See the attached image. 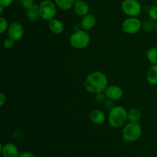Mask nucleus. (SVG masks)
Instances as JSON below:
<instances>
[{
  "label": "nucleus",
  "instance_id": "f257e3e1",
  "mask_svg": "<svg viewBox=\"0 0 157 157\" xmlns=\"http://www.w3.org/2000/svg\"><path fill=\"white\" fill-rule=\"evenodd\" d=\"M84 86L89 93L96 94L101 92H104L108 86V80L105 74L100 71H96L86 77Z\"/></svg>",
  "mask_w": 157,
  "mask_h": 157
},
{
  "label": "nucleus",
  "instance_id": "f03ea898",
  "mask_svg": "<svg viewBox=\"0 0 157 157\" xmlns=\"http://www.w3.org/2000/svg\"><path fill=\"white\" fill-rule=\"evenodd\" d=\"M107 121L113 128H121L126 124L127 119V111L122 106H115L109 110Z\"/></svg>",
  "mask_w": 157,
  "mask_h": 157
},
{
  "label": "nucleus",
  "instance_id": "7ed1b4c3",
  "mask_svg": "<svg viewBox=\"0 0 157 157\" xmlns=\"http://www.w3.org/2000/svg\"><path fill=\"white\" fill-rule=\"evenodd\" d=\"M143 129L139 122H129L124 126L122 137L127 143H134L140 138Z\"/></svg>",
  "mask_w": 157,
  "mask_h": 157
},
{
  "label": "nucleus",
  "instance_id": "20e7f679",
  "mask_svg": "<svg viewBox=\"0 0 157 157\" xmlns=\"http://www.w3.org/2000/svg\"><path fill=\"white\" fill-rule=\"evenodd\" d=\"M69 42L74 48L82 50L90 44V35L87 31L79 29L71 35Z\"/></svg>",
  "mask_w": 157,
  "mask_h": 157
},
{
  "label": "nucleus",
  "instance_id": "39448f33",
  "mask_svg": "<svg viewBox=\"0 0 157 157\" xmlns=\"http://www.w3.org/2000/svg\"><path fill=\"white\" fill-rule=\"evenodd\" d=\"M38 7L40 18L48 21L55 18L57 14V6L55 2L52 0H43L38 5Z\"/></svg>",
  "mask_w": 157,
  "mask_h": 157
},
{
  "label": "nucleus",
  "instance_id": "423d86ee",
  "mask_svg": "<svg viewBox=\"0 0 157 157\" xmlns=\"http://www.w3.org/2000/svg\"><path fill=\"white\" fill-rule=\"evenodd\" d=\"M121 9L129 17H136L141 13L142 6L137 0H124L121 3Z\"/></svg>",
  "mask_w": 157,
  "mask_h": 157
},
{
  "label": "nucleus",
  "instance_id": "0eeeda50",
  "mask_svg": "<svg viewBox=\"0 0 157 157\" xmlns=\"http://www.w3.org/2000/svg\"><path fill=\"white\" fill-rule=\"evenodd\" d=\"M143 23L136 17H129L122 23V29L125 33L134 35L139 32L142 28Z\"/></svg>",
  "mask_w": 157,
  "mask_h": 157
},
{
  "label": "nucleus",
  "instance_id": "6e6552de",
  "mask_svg": "<svg viewBox=\"0 0 157 157\" xmlns=\"http://www.w3.org/2000/svg\"><path fill=\"white\" fill-rule=\"evenodd\" d=\"M24 27L18 21H14L9 25V29L7 31L9 38H12L15 41H20L24 35Z\"/></svg>",
  "mask_w": 157,
  "mask_h": 157
},
{
  "label": "nucleus",
  "instance_id": "1a4fd4ad",
  "mask_svg": "<svg viewBox=\"0 0 157 157\" xmlns=\"http://www.w3.org/2000/svg\"><path fill=\"white\" fill-rule=\"evenodd\" d=\"M104 94H105L107 99L115 101L122 98L124 92H123V90L119 86L110 85L107 86L106 90H104Z\"/></svg>",
  "mask_w": 157,
  "mask_h": 157
},
{
  "label": "nucleus",
  "instance_id": "9d476101",
  "mask_svg": "<svg viewBox=\"0 0 157 157\" xmlns=\"http://www.w3.org/2000/svg\"><path fill=\"white\" fill-rule=\"evenodd\" d=\"M1 153L3 157H18L20 155L17 146L12 143L1 144Z\"/></svg>",
  "mask_w": 157,
  "mask_h": 157
},
{
  "label": "nucleus",
  "instance_id": "9b49d317",
  "mask_svg": "<svg viewBox=\"0 0 157 157\" xmlns=\"http://www.w3.org/2000/svg\"><path fill=\"white\" fill-rule=\"evenodd\" d=\"M96 17H95L94 15L87 14V15L82 17L80 25H81V29L88 32V31L91 30L94 27L95 25H96Z\"/></svg>",
  "mask_w": 157,
  "mask_h": 157
},
{
  "label": "nucleus",
  "instance_id": "f8f14e48",
  "mask_svg": "<svg viewBox=\"0 0 157 157\" xmlns=\"http://www.w3.org/2000/svg\"><path fill=\"white\" fill-rule=\"evenodd\" d=\"M73 9L75 14L80 17H84V15L89 14L90 11L88 4L84 0H76Z\"/></svg>",
  "mask_w": 157,
  "mask_h": 157
},
{
  "label": "nucleus",
  "instance_id": "ddd939ff",
  "mask_svg": "<svg viewBox=\"0 0 157 157\" xmlns=\"http://www.w3.org/2000/svg\"><path fill=\"white\" fill-rule=\"evenodd\" d=\"M89 117H90V121L97 125L104 124L106 120V116L104 112L98 109H94V110H91L89 114Z\"/></svg>",
  "mask_w": 157,
  "mask_h": 157
},
{
  "label": "nucleus",
  "instance_id": "4468645a",
  "mask_svg": "<svg viewBox=\"0 0 157 157\" xmlns=\"http://www.w3.org/2000/svg\"><path fill=\"white\" fill-rule=\"evenodd\" d=\"M48 27L51 32L55 35H60L64 30V25L62 21L55 18L49 21Z\"/></svg>",
  "mask_w": 157,
  "mask_h": 157
},
{
  "label": "nucleus",
  "instance_id": "2eb2a0df",
  "mask_svg": "<svg viewBox=\"0 0 157 157\" xmlns=\"http://www.w3.org/2000/svg\"><path fill=\"white\" fill-rule=\"evenodd\" d=\"M147 81L152 85H157V64H152L146 74Z\"/></svg>",
  "mask_w": 157,
  "mask_h": 157
},
{
  "label": "nucleus",
  "instance_id": "dca6fc26",
  "mask_svg": "<svg viewBox=\"0 0 157 157\" xmlns=\"http://www.w3.org/2000/svg\"><path fill=\"white\" fill-rule=\"evenodd\" d=\"M141 117V111L138 108L133 107L127 111V119L130 122H139Z\"/></svg>",
  "mask_w": 157,
  "mask_h": 157
},
{
  "label": "nucleus",
  "instance_id": "f3484780",
  "mask_svg": "<svg viewBox=\"0 0 157 157\" xmlns=\"http://www.w3.org/2000/svg\"><path fill=\"white\" fill-rule=\"evenodd\" d=\"M26 15H27V18L29 21H36L40 17L39 7H38V5L35 4L32 8L27 9V11H26Z\"/></svg>",
  "mask_w": 157,
  "mask_h": 157
},
{
  "label": "nucleus",
  "instance_id": "a211bd4d",
  "mask_svg": "<svg viewBox=\"0 0 157 157\" xmlns=\"http://www.w3.org/2000/svg\"><path fill=\"white\" fill-rule=\"evenodd\" d=\"M76 0H55L57 7L64 11L70 10L74 7Z\"/></svg>",
  "mask_w": 157,
  "mask_h": 157
},
{
  "label": "nucleus",
  "instance_id": "6ab92c4d",
  "mask_svg": "<svg viewBox=\"0 0 157 157\" xmlns=\"http://www.w3.org/2000/svg\"><path fill=\"white\" fill-rule=\"evenodd\" d=\"M147 58L152 64H157V47H151L147 50Z\"/></svg>",
  "mask_w": 157,
  "mask_h": 157
},
{
  "label": "nucleus",
  "instance_id": "aec40b11",
  "mask_svg": "<svg viewBox=\"0 0 157 157\" xmlns=\"http://www.w3.org/2000/svg\"><path fill=\"white\" fill-rule=\"evenodd\" d=\"M9 21H7L6 18H5L4 17H1L0 18V34H4L5 32H6L9 29Z\"/></svg>",
  "mask_w": 157,
  "mask_h": 157
},
{
  "label": "nucleus",
  "instance_id": "412c9836",
  "mask_svg": "<svg viewBox=\"0 0 157 157\" xmlns=\"http://www.w3.org/2000/svg\"><path fill=\"white\" fill-rule=\"evenodd\" d=\"M148 15L150 19L157 21V6H150L148 10Z\"/></svg>",
  "mask_w": 157,
  "mask_h": 157
},
{
  "label": "nucleus",
  "instance_id": "4be33fe9",
  "mask_svg": "<svg viewBox=\"0 0 157 157\" xmlns=\"http://www.w3.org/2000/svg\"><path fill=\"white\" fill-rule=\"evenodd\" d=\"M154 21L153 20H146L143 22L142 27L144 28V30L146 31H151L153 29V27H156V23L154 24Z\"/></svg>",
  "mask_w": 157,
  "mask_h": 157
},
{
  "label": "nucleus",
  "instance_id": "5701e85b",
  "mask_svg": "<svg viewBox=\"0 0 157 157\" xmlns=\"http://www.w3.org/2000/svg\"><path fill=\"white\" fill-rule=\"evenodd\" d=\"M94 99L98 104H104L106 100L107 99V97H106L104 92H101V93H98L94 94Z\"/></svg>",
  "mask_w": 157,
  "mask_h": 157
},
{
  "label": "nucleus",
  "instance_id": "b1692460",
  "mask_svg": "<svg viewBox=\"0 0 157 157\" xmlns=\"http://www.w3.org/2000/svg\"><path fill=\"white\" fill-rule=\"evenodd\" d=\"M14 44H15V41L12 40V38H8L5 39L4 41H3V47L6 50H9V49H12L13 48Z\"/></svg>",
  "mask_w": 157,
  "mask_h": 157
},
{
  "label": "nucleus",
  "instance_id": "393cba45",
  "mask_svg": "<svg viewBox=\"0 0 157 157\" xmlns=\"http://www.w3.org/2000/svg\"><path fill=\"white\" fill-rule=\"evenodd\" d=\"M21 5L25 9H29L32 8L35 3L33 0H21Z\"/></svg>",
  "mask_w": 157,
  "mask_h": 157
},
{
  "label": "nucleus",
  "instance_id": "a878e982",
  "mask_svg": "<svg viewBox=\"0 0 157 157\" xmlns=\"http://www.w3.org/2000/svg\"><path fill=\"white\" fill-rule=\"evenodd\" d=\"M104 107L108 110H110L112 108H113V107H115L113 101H112V100H110V99L106 100L105 102L104 103Z\"/></svg>",
  "mask_w": 157,
  "mask_h": 157
},
{
  "label": "nucleus",
  "instance_id": "bb28decb",
  "mask_svg": "<svg viewBox=\"0 0 157 157\" xmlns=\"http://www.w3.org/2000/svg\"><path fill=\"white\" fill-rule=\"evenodd\" d=\"M6 95L3 92L0 93V107H3L6 103Z\"/></svg>",
  "mask_w": 157,
  "mask_h": 157
},
{
  "label": "nucleus",
  "instance_id": "cd10ccee",
  "mask_svg": "<svg viewBox=\"0 0 157 157\" xmlns=\"http://www.w3.org/2000/svg\"><path fill=\"white\" fill-rule=\"evenodd\" d=\"M13 2L14 0H0V5L4 6L5 8H6L10 6Z\"/></svg>",
  "mask_w": 157,
  "mask_h": 157
},
{
  "label": "nucleus",
  "instance_id": "c85d7f7f",
  "mask_svg": "<svg viewBox=\"0 0 157 157\" xmlns=\"http://www.w3.org/2000/svg\"><path fill=\"white\" fill-rule=\"evenodd\" d=\"M18 157H37L35 155H34L33 153H29V152H25V153H21V154L18 156Z\"/></svg>",
  "mask_w": 157,
  "mask_h": 157
},
{
  "label": "nucleus",
  "instance_id": "c756f323",
  "mask_svg": "<svg viewBox=\"0 0 157 157\" xmlns=\"http://www.w3.org/2000/svg\"><path fill=\"white\" fill-rule=\"evenodd\" d=\"M4 9H5L4 6H1V5H0V13H1V14L3 13V12H4Z\"/></svg>",
  "mask_w": 157,
  "mask_h": 157
},
{
  "label": "nucleus",
  "instance_id": "7c9ffc66",
  "mask_svg": "<svg viewBox=\"0 0 157 157\" xmlns=\"http://www.w3.org/2000/svg\"><path fill=\"white\" fill-rule=\"evenodd\" d=\"M155 28H156V32H157V21L156 22V27H155Z\"/></svg>",
  "mask_w": 157,
  "mask_h": 157
}]
</instances>
